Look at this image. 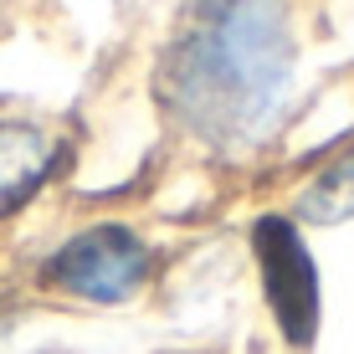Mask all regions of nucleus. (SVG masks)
Instances as JSON below:
<instances>
[{
  "instance_id": "f257e3e1",
  "label": "nucleus",
  "mask_w": 354,
  "mask_h": 354,
  "mask_svg": "<svg viewBox=\"0 0 354 354\" xmlns=\"http://www.w3.org/2000/svg\"><path fill=\"white\" fill-rule=\"evenodd\" d=\"M292 82L288 0H185L169 31L154 97L216 149L267 139Z\"/></svg>"
},
{
  "instance_id": "f03ea898",
  "label": "nucleus",
  "mask_w": 354,
  "mask_h": 354,
  "mask_svg": "<svg viewBox=\"0 0 354 354\" xmlns=\"http://www.w3.org/2000/svg\"><path fill=\"white\" fill-rule=\"evenodd\" d=\"M149 247L129 226H88L46 262V283L88 303H124L149 277Z\"/></svg>"
},
{
  "instance_id": "7ed1b4c3",
  "label": "nucleus",
  "mask_w": 354,
  "mask_h": 354,
  "mask_svg": "<svg viewBox=\"0 0 354 354\" xmlns=\"http://www.w3.org/2000/svg\"><path fill=\"white\" fill-rule=\"evenodd\" d=\"M252 241H257V262H262V283H267L277 328L288 334L292 349H308L319 334V272H313L308 247L277 216H262Z\"/></svg>"
},
{
  "instance_id": "20e7f679",
  "label": "nucleus",
  "mask_w": 354,
  "mask_h": 354,
  "mask_svg": "<svg viewBox=\"0 0 354 354\" xmlns=\"http://www.w3.org/2000/svg\"><path fill=\"white\" fill-rule=\"evenodd\" d=\"M57 139L31 124H6L0 118V216H10L21 201L41 190V180L57 169Z\"/></svg>"
},
{
  "instance_id": "39448f33",
  "label": "nucleus",
  "mask_w": 354,
  "mask_h": 354,
  "mask_svg": "<svg viewBox=\"0 0 354 354\" xmlns=\"http://www.w3.org/2000/svg\"><path fill=\"white\" fill-rule=\"evenodd\" d=\"M298 211L319 226H334V221H349L354 216V154H344L339 165H328L308 190H303Z\"/></svg>"
}]
</instances>
